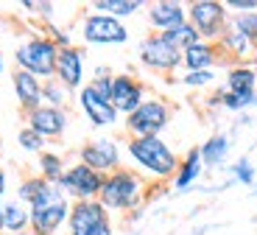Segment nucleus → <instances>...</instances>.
I'll use <instances>...</instances> for the list:
<instances>
[{
    "label": "nucleus",
    "mask_w": 257,
    "mask_h": 235,
    "mask_svg": "<svg viewBox=\"0 0 257 235\" xmlns=\"http://www.w3.org/2000/svg\"><path fill=\"white\" fill-rule=\"evenodd\" d=\"M12 87L14 96H17V104L23 112H34V109L42 107V82L26 70H14L12 73Z\"/></svg>",
    "instance_id": "obj_17"
},
{
    "label": "nucleus",
    "mask_w": 257,
    "mask_h": 235,
    "mask_svg": "<svg viewBox=\"0 0 257 235\" xmlns=\"http://www.w3.org/2000/svg\"><path fill=\"white\" fill-rule=\"evenodd\" d=\"M48 185H51V182H45V179L39 177V174H37V177L23 179V182H20V188H17V202H23L26 207H31V204H34V199H37L39 193L45 191Z\"/></svg>",
    "instance_id": "obj_28"
},
{
    "label": "nucleus",
    "mask_w": 257,
    "mask_h": 235,
    "mask_svg": "<svg viewBox=\"0 0 257 235\" xmlns=\"http://www.w3.org/2000/svg\"><path fill=\"white\" fill-rule=\"evenodd\" d=\"M6 191H9V177H6V171L0 168V202H6Z\"/></svg>",
    "instance_id": "obj_34"
},
{
    "label": "nucleus",
    "mask_w": 257,
    "mask_h": 235,
    "mask_svg": "<svg viewBox=\"0 0 257 235\" xmlns=\"http://www.w3.org/2000/svg\"><path fill=\"white\" fill-rule=\"evenodd\" d=\"M26 229H31V210L17 199L6 202L3 204V232L14 235V232H26Z\"/></svg>",
    "instance_id": "obj_22"
},
{
    "label": "nucleus",
    "mask_w": 257,
    "mask_h": 235,
    "mask_svg": "<svg viewBox=\"0 0 257 235\" xmlns=\"http://www.w3.org/2000/svg\"><path fill=\"white\" fill-rule=\"evenodd\" d=\"M112 107L117 109V115H132L143 101H146V84L140 79H135L132 73H112Z\"/></svg>",
    "instance_id": "obj_10"
},
{
    "label": "nucleus",
    "mask_w": 257,
    "mask_h": 235,
    "mask_svg": "<svg viewBox=\"0 0 257 235\" xmlns=\"http://www.w3.org/2000/svg\"><path fill=\"white\" fill-rule=\"evenodd\" d=\"M229 26L235 31H240L246 39L257 45V12H246V14H232L229 17Z\"/></svg>",
    "instance_id": "obj_29"
},
{
    "label": "nucleus",
    "mask_w": 257,
    "mask_h": 235,
    "mask_svg": "<svg viewBox=\"0 0 257 235\" xmlns=\"http://www.w3.org/2000/svg\"><path fill=\"white\" fill-rule=\"evenodd\" d=\"M78 163H84L87 168H92V171L106 177V174L123 168L120 166V143H117L115 137L90 140V143H84V146L78 148Z\"/></svg>",
    "instance_id": "obj_9"
},
{
    "label": "nucleus",
    "mask_w": 257,
    "mask_h": 235,
    "mask_svg": "<svg viewBox=\"0 0 257 235\" xmlns=\"http://www.w3.org/2000/svg\"><path fill=\"white\" fill-rule=\"evenodd\" d=\"M162 37L168 39V42L174 45L176 51H187V48H193L196 42H201V37H199V31L190 26V23H182V26H176L174 31H165Z\"/></svg>",
    "instance_id": "obj_26"
},
{
    "label": "nucleus",
    "mask_w": 257,
    "mask_h": 235,
    "mask_svg": "<svg viewBox=\"0 0 257 235\" xmlns=\"http://www.w3.org/2000/svg\"><path fill=\"white\" fill-rule=\"evenodd\" d=\"M109 221H112L109 210L103 207L98 199H92V202H73L70 218H67V235H87Z\"/></svg>",
    "instance_id": "obj_12"
},
{
    "label": "nucleus",
    "mask_w": 257,
    "mask_h": 235,
    "mask_svg": "<svg viewBox=\"0 0 257 235\" xmlns=\"http://www.w3.org/2000/svg\"><path fill=\"white\" fill-rule=\"evenodd\" d=\"M229 174H232V179H235V182H240V185H254V166H251L249 157L235 160V163H232V168H229Z\"/></svg>",
    "instance_id": "obj_32"
},
{
    "label": "nucleus",
    "mask_w": 257,
    "mask_h": 235,
    "mask_svg": "<svg viewBox=\"0 0 257 235\" xmlns=\"http://www.w3.org/2000/svg\"><path fill=\"white\" fill-rule=\"evenodd\" d=\"M26 123H28V129H34L42 140H56V137H62L64 129H67V112L42 104L39 109H34V112L26 115Z\"/></svg>",
    "instance_id": "obj_14"
},
{
    "label": "nucleus",
    "mask_w": 257,
    "mask_h": 235,
    "mask_svg": "<svg viewBox=\"0 0 257 235\" xmlns=\"http://www.w3.org/2000/svg\"><path fill=\"white\" fill-rule=\"evenodd\" d=\"M81 39L87 45H123L128 42V28L123 20L92 12L81 20Z\"/></svg>",
    "instance_id": "obj_8"
},
{
    "label": "nucleus",
    "mask_w": 257,
    "mask_h": 235,
    "mask_svg": "<svg viewBox=\"0 0 257 235\" xmlns=\"http://www.w3.org/2000/svg\"><path fill=\"white\" fill-rule=\"evenodd\" d=\"M67 101H70V90L64 87L62 82H56V79L42 82V104H45V107L64 109V104H67Z\"/></svg>",
    "instance_id": "obj_27"
},
{
    "label": "nucleus",
    "mask_w": 257,
    "mask_h": 235,
    "mask_svg": "<svg viewBox=\"0 0 257 235\" xmlns=\"http://www.w3.org/2000/svg\"><path fill=\"white\" fill-rule=\"evenodd\" d=\"M64 171H67V166H64V157L56 151H42L39 154V177L45 179V182L56 185L59 179L64 177Z\"/></svg>",
    "instance_id": "obj_25"
},
{
    "label": "nucleus",
    "mask_w": 257,
    "mask_h": 235,
    "mask_svg": "<svg viewBox=\"0 0 257 235\" xmlns=\"http://www.w3.org/2000/svg\"><path fill=\"white\" fill-rule=\"evenodd\" d=\"M218 53L221 56H232V59H238V64H246V59L251 56V53L257 51V45L251 42V39H246L240 31H235L232 26L224 28V34L218 37Z\"/></svg>",
    "instance_id": "obj_18"
},
{
    "label": "nucleus",
    "mask_w": 257,
    "mask_h": 235,
    "mask_svg": "<svg viewBox=\"0 0 257 235\" xmlns=\"http://www.w3.org/2000/svg\"><path fill=\"white\" fill-rule=\"evenodd\" d=\"M179 82L185 84V87H193V90L212 87V84H215V70H185Z\"/></svg>",
    "instance_id": "obj_30"
},
{
    "label": "nucleus",
    "mask_w": 257,
    "mask_h": 235,
    "mask_svg": "<svg viewBox=\"0 0 257 235\" xmlns=\"http://www.w3.org/2000/svg\"><path fill=\"white\" fill-rule=\"evenodd\" d=\"M143 9L140 0H95L92 3V12L98 14H109L115 20H123V17H132Z\"/></svg>",
    "instance_id": "obj_24"
},
{
    "label": "nucleus",
    "mask_w": 257,
    "mask_h": 235,
    "mask_svg": "<svg viewBox=\"0 0 257 235\" xmlns=\"http://www.w3.org/2000/svg\"><path fill=\"white\" fill-rule=\"evenodd\" d=\"M224 90L232 93V96H257V70L246 64H232L226 70L224 79Z\"/></svg>",
    "instance_id": "obj_19"
},
{
    "label": "nucleus",
    "mask_w": 257,
    "mask_h": 235,
    "mask_svg": "<svg viewBox=\"0 0 257 235\" xmlns=\"http://www.w3.org/2000/svg\"><path fill=\"white\" fill-rule=\"evenodd\" d=\"M126 154L140 168V177L157 179V182L174 179L179 171V157L162 137H128Z\"/></svg>",
    "instance_id": "obj_1"
},
{
    "label": "nucleus",
    "mask_w": 257,
    "mask_h": 235,
    "mask_svg": "<svg viewBox=\"0 0 257 235\" xmlns=\"http://www.w3.org/2000/svg\"><path fill=\"white\" fill-rule=\"evenodd\" d=\"M187 23H190L204 42H218L224 28L229 26V12L218 0H193L187 3Z\"/></svg>",
    "instance_id": "obj_5"
},
{
    "label": "nucleus",
    "mask_w": 257,
    "mask_h": 235,
    "mask_svg": "<svg viewBox=\"0 0 257 235\" xmlns=\"http://www.w3.org/2000/svg\"><path fill=\"white\" fill-rule=\"evenodd\" d=\"M229 137L226 134H210V137L204 140L199 146V154H201V163H204V168H215L221 166L226 160V154H229Z\"/></svg>",
    "instance_id": "obj_23"
},
{
    "label": "nucleus",
    "mask_w": 257,
    "mask_h": 235,
    "mask_svg": "<svg viewBox=\"0 0 257 235\" xmlns=\"http://www.w3.org/2000/svg\"><path fill=\"white\" fill-rule=\"evenodd\" d=\"M87 235H112V221L103 224V227H98V229H92V232H87Z\"/></svg>",
    "instance_id": "obj_35"
},
{
    "label": "nucleus",
    "mask_w": 257,
    "mask_h": 235,
    "mask_svg": "<svg viewBox=\"0 0 257 235\" xmlns=\"http://www.w3.org/2000/svg\"><path fill=\"white\" fill-rule=\"evenodd\" d=\"M14 235H34V232H31V229H26V232H14Z\"/></svg>",
    "instance_id": "obj_38"
},
{
    "label": "nucleus",
    "mask_w": 257,
    "mask_h": 235,
    "mask_svg": "<svg viewBox=\"0 0 257 235\" xmlns=\"http://www.w3.org/2000/svg\"><path fill=\"white\" fill-rule=\"evenodd\" d=\"M137 56H140L143 67L154 70V73H174L182 67V51H176L162 34H151L143 39L137 48Z\"/></svg>",
    "instance_id": "obj_7"
},
{
    "label": "nucleus",
    "mask_w": 257,
    "mask_h": 235,
    "mask_svg": "<svg viewBox=\"0 0 257 235\" xmlns=\"http://www.w3.org/2000/svg\"><path fill=\"white\" fill-rule=\"evenodd\" d=\"M17 143H20V148H23V151H28V154H42V151H45V140L39 137L34 129H28V126L20 129Z\"/></svg>",
    "instance_id": "obj_31"
},
{
    "label": "nucleus",
    "mask_w": 257,
    "mask_h": 235,
    "mask_svg": "<svg viewBox=\"0 0 257 235\" xmlns=\"http://www.w3.org/2000/svg\"><path fill=\"white\" fill-rule=\"evenodd\" d=\"M254 188H257V185H254Z\"/></svg>",
    "instance_id": "obj_39"
},
{
    "label": "nucleus",
    "mask_w": 257,
    "mask_h": 235,
    "mask_svg": "<svg viewBox=\"0 0 257 235\" xmlns=\"http://www.w3.org/2000/svg\"><path fill=\"white\" fill-rule=\"evenodd\" d=\"M201 171H204V163H201L199 148H190V151H187L185 157L179 160V171H176V177H174V188H176L179 193L190 191L193 182L201 177Z\"/></svg>",
    "instance_id": "obj_21"
},
{
    "label": "nucleus",
    "mask_w": 257,
    "mask_h": 235,
    "mask_svg": "<svg viewBox=\"0 0 257 235\" xmlns=\"http://www.w3.org/2000/svg\"><path fill=\"white\" fill-rule=\"evenodd\" d=\"M146 188H148V182H146V177H140V171L117 168V171L103 177L98 202L109 213H132V210H137L143 204Z\"/></svg>",
    "instance_id": "obj_2"
},
{
    "label": "nucleus",
    "mask_w": 257,
    "mask_h": 235,
    "mask_svg": "<svg viewBox=\"0 0 257 235\" xmlns=\"http://www.w3.org/2000/svg\"><path fill=\"white\" fill-rule=\"evenodd\" d=\"M221 53H218V45L215 42H196L193 48L182 51V67L185 70H215Z\"/></svg>",
    "instance_id": "obj_20"
},
{
    "label": "nucleus",
    "mask_w": 257,
    "mask_h": 235,
    "mask_svg": "<svg viewBox=\"0 0 257 235\" xmlns=\"http://www.w3.org/2000/svg\"><path fill=\"white\" fill-rule=\"evenodd\" d=\"M56 82H62L64 87L70 90H81L84 87V51L81 48H62L56 59Z\"/></svg>",
    "instance_id": "obj_15"
},
{
    "label": "nucleus",
    "mask_w": 257,
    "mask_h": 235,
    "mask_svg": "<svg viewBox=\"0 0 257 235\" xmlns=\"http://www.w3.org/2000/svg\"><path fill=\"white\" fill-rule=\"evenodd\" d=\"M101 185H103V174L87 168L84 163H73V166H67L64 177L56 182V188L70 202H92L101 193Z\"/></svg>",
    "instance_id": "obj_6"
},
{
    "label": "nucleus",
    "mask_w": 257,
    "mask_h": 235,
    "mask_svg": "<svg viewBox=\"0 0 257 235\" xmlns=\"http://www.w3.org/2000/svg\"><path fill=\"white\" fill-rule=\"evenodd\" d=\"M171 123V107L162 98H146L132 115H126L123 129L128 137H160Z\"/></svg>",
    "instance_id": "obj_4"
},
{
    "label": "nucleus",
    "mask_w": 257,
    "mask_h": 235,
    "mask_svg": "<svg viewBox=\"0 0 257 235\" xmlns=\"http://www.w3.org/2000/svg\"><path fill=\"white\" fill-rule=\"evenodd\" d=\"M3 70H6V59H3V53H0V76H3Z\"/></svg>",
    "instance_id": "obj_36"
},
{
    "label": "nucleus",
    "mask_w": 257,
    "mask_h": 235,
    "mask_svg": "<svg viewBox=\"0 0 257 235\" xmlns=\"http://www.w3.org/2000/svg\"><path fill=\"white\" fill-rule=\"evenodd\" d=\"M226 12H235V14H246V12H257V0H229L224 3Z\"/></svg>",
    "instance_id": "obj_33"
},
{
    "label": "nucleus",
    "mask_w": 257,
    "mask_h": 235,
    "mask_svg": "<svg viewBox=\"0 0 257 235\" xmlns=\"http://www.w3.org/2000/svg\"><path fill=\"white\" fill-rule=\"evenodd\" d=\"M78 109L84 112V118L92 123L95 129H109V126H117V109L112 107L109 98L98 96L95 90L90 87V84H84L81 90H78Z\"/></svg>",
    "instance_id": "obj_11"
},
{
    "label": "nucleus",
    "mask_w": 257,
    "mask_h": 235,
    "mask_svg": "<svg viewBox=\"0 0 257 235\" xmlns=\"http://www.w3.org/2000/svg\"><path fill=\"white\" fill-rule=\"evenodd\" d=\"M56 59H59V48L53 45V39L48 34H37V37H28L26 42L17 45L14 51V64L17 70H26L31 76L42 79H53L56 76Z\"/></svg>",
    "instance_id": "obj_3"
},
{
    "label": "nucleus",
    "mask_w": 257,
    "mask_h": 235,
    "mask_svg": "<svg viewBox=\"0 0 257 235\" xmlns=\"http://www.w3.org/2000/svg\"><path fill=\"white\" fill-rule=\"evenodd\" d=\"M187 23V6L185 3H176V0H160V3H151L148 6V26L154 28L157 34L174 31L176 26Z\"/></svg>",
    "instance_id": "obj_16"
},
{
    "label": "nucleus",
    "mask_w": 257,
    "mask_h": 235,
    "mask_svg": "<svg viewBox=\"0 0 257 235\" xmlns=\"http://www.w3.org/2000/svg\"><path fill=\"white\" fill-rule=\"evenodd\" d=\"M3 204L6 202H0V232H3Z\"/></svg>",
    "instance_id": "obj_37"
},
{
    "label": "nucleus",
    "mask_w": 257,
    "mask_h": 235,
    "mask_svg": "<svg viewBox=\"0 0 257 235\" xmlns=\"http://www.w3.org/2000/svg\"><path fill=\"white\" fill-rule=\"evenodd\" d=\"M70 199H59L53 204L31 210V232L34 235H56L70 218Z\"/></svg>",
    "instance_id": "obj_13"
}]
</instances>
